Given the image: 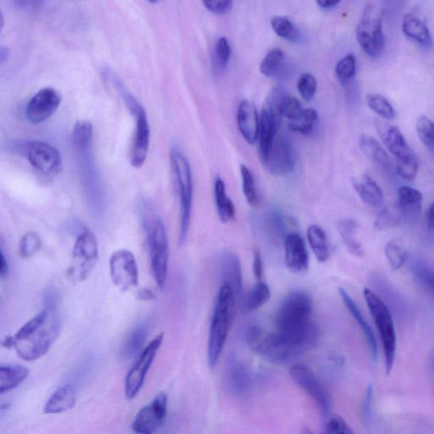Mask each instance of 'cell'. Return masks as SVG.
Here are the masks:
<instances>
[{
  "label": "cell",
  "mask_w": 434,
  "mask_h": 434,
  "mask_svg": "<svg viewBox=\"0 0 434 434\" xmlns=\"http://www.w3.org/2000/svg\"><path fill=\"white\" fill-rule=\"evenodd\" d=\"M361 150L366 155V157L373 161L378 167L383 169L391 170L393 167L391 158L374 138L368 135H361L359 138Z\"/></svg>",
  "instance_id": "f1b7e54d"
},
{
  "label": "cell",
  "mask_w": 434,
  "mask_h": 434,
  "mask_svg": "<svg viewBox=\"0 0 434 434\" xmlns=\"http://www.w3.org/2000/svg\"><path fill=\"white\" fill-rule=\"evenodd\" d=\"M149 1L151 2V3L155 4V3L157 2L158 0H149Z\"/></svg>",
  "instance_id": "003e7915"
},
{
  "label": "cell",
  "mask_w": 434,
  "mask_h": 434,
  "mask_svg": "<svg viewBox=\"0 0 434 434\" xmlns=\"http://www.w3.org/2000/svg\"><path fill=\"white\" fill-rule=\"evenodd\" d=\"M148 332H149V324L147 321H142L130 333L120 350V355L124 359H132L140 354L147 339Z\"/></svg>",
  "instance_id": "4dcf8cb0"
},
{
  "label": "cell",
  "mask_w": 434,
  "mask_h": 434,
  "mask_svg": "<svg viewBox=\"0 0 434 434\" xmlns=\"http://www.w3.org/2000/svg\"><path fill=\"white\" fill-rule=\"evenodd\" d=\"M215 48H216L215 53L218 65L221 67L227 66L231 56V48L228 40L226 38H219Z\"/></svg>",
  "instance_id": "f5cc1de1"
},
{
  "label": "cell",
  "mask_w": 434,
  "mask_h": 434,
  "mask_svg": "<svg viewBox=\"0 0 434 434\" xmlns=\"http://www.w3.org/2000/svg\"><path fill=\"white\" fill-rule=\"evenodd\" d=\"M368 104L370 109L381 118L387 120L395 118V109L386 98L378 93H370L368 96Z\"/></svg>",
  "instance_id": "f6af8a7d"
},
{
  "label": "cell",
  "mask_w": 434,
  "mask_h": 434,
  "mask_svg": "<svg viewBox=\"0 0 434 434\" xmlns=\"http://www.w3.org/2000/svg\"><path fill=\"white\" fill-rule=\"evenodd\" d=\"M219 268L222 284L230 286L237 301H243V277L239 257L230 250H225L219 257Z\"/></svg>",
  "instance_id": "ffe728a7"
},
{
  "label": "cell",
  "mask_w": 434,
  "mask_h": 434,
  "mask_svg": "<svg viewBox=\"0 0 434 434\" xmlns=\"http://www.w3.org/2000/svg\"><path fill=\"white\" fill-rule=\"evenodd\" d=\"M373 388L370 386L366 391L363 405L361 407L362 422H364L366 426L371 422V418L373 417L371 410H373Z\"/></svg>",
  "instance_id": "11a10c76"
},
{
  "label": "cell",
  "mask_w": 434,
  "mask_h": 434,
  "mask_svg": "<svg viewBox=\"0 0 434 434\" xmlns=\"http://www.w3.org/2000/svg\"><path fill=\"white\" fill-rule=\"evenodd\" d=\"M418 135L423 144L434 153V123L426 115L419 116L415 124Z\"/></svg>",
  "instance_id": "bcb514c9"
},
{
  "label": "cell",
  "mask_w": 434,
  "mask_h": 434,
  "mask_svg": "<svg viewBox=\"0 0 434 434\" xmlns=\"http://www.w3.org/2000/svg\"><path fill=\"white\" fill-rule=\"evenodd\" d=\"M236 297L229 285L222 284L215 305L208 341V362L216 368L234 321Z\"/></svg>",
  "instance_id": "3957f363"
},
{
  "label": "cell",
  "mask_w": 434,
  "mask_h": 434,
  "mask_svg": "<svg viewBox=\"0 0 434 434\" xmlns=\"http://www.w3.org/2000/svg\"><path fill=\"white\" fill-rule=\"evenodd\" d=\"M384 252H386L389 265L393 270H399L404 265L407 257H408L405 246L396 240L389 241Z\"/></svg>",
  "instance_id": "7bdbcfd3"
},
{
  "label": "cell",
  "mask_w": 434,
  "mask_h": 434,
  "mask_svg": "<svg viewBox=\"0 0 434 434\" xmlns=\"http://www.w3.org/2000/svg\"><path fill=\"white\" fill-rule=\"evenodd\" d=\"M358 223L352 219H343L338 223V231L344 246L353 256L361 257L364 256V250L356 238Z\"/></svg>",
  "instance_id": "1f68e13d"
},
{
  "label": "cell",
  "mask_w": 434,
  "mask_h": 434,
  "mask_svg": "<svg viewBox=\"0 0 434 434\" xmlns=\"http://www.w3.org/2000/svg\"><path fill=\"white\" fill-rule=\"evenodd\" d=\"M77 403V389L66 384L53 392L44 406V413L59 414L73 408Z\"/></svg>",
  "instance_id": "d4e9b609"
},
{
  "label": "cell",
  "mask_w": 434,
  "mask_h": 434,
  "mask_svg": "<svg viewBox=\"0 0 434 434\" xmlns=\"http://www.w3.org/2000/svg\"><path fill=\"white\" fill-rule=\"evenodd\" d=\"M325 432L334 434H350L353 431L346 420L339 415H330L324 424Z\"/></svg>",
  "instance_id": "816d5d0a"
},
{
  "label": "cell",
  "mask_w": 434,
  "mask_h": 434,
  "mask_svg": "<svg viewBox=\"0 0 434 434\" xmlns=\"http://www.w3.org/2000/svg\"><path fill=\"white\" fill-rule=\"evenodd\" d=\"M398 200L402 217L409 221H415L422 212L423 195L418 190L402 186L398 190Z\"/></svg>",
  "instance_id": "cb8c5ba5"
},
{
  "label": "cell",
  "mask_w": 434,
  "mask_h": 434,
  "mask_svg": "<svg viewBox=\"0 0 434 434\" xmlns=\"http://www.w3.org/2000/svg\"><path fill=\"white\" fill-rule=\"evenodd\" d=\"M9 272V265L6 261V257H4V254L3 250H1V267H0V274L1 277H6L8 275Z\"/></svg>",
  "instance_id": "6125c7cd"
},
{
  "label": "cell",
  "mask_w": 434,
  "mask_h": 434,
  "mask_svg": "<svg viewBox=\"0 0 434 434\" xmlns=\"http://www.w3.org/2000/svg\"><path fill=\"white\" fill-rule=\"evenodd\" d=\"M240 173L242 185H243L242 187H243V193L246 201L250 207H257L259 205V196L253 173L245 165H240Z\"/></svg>",
  "instance_id": "60d3db41"
},
{
  "label": "cell",
  "mask_w": 434,
  "mask_h": 434,
  "mask_svg": "<svg viewBox=\"0 0 434 434\" xmlns=\"http://www.w3.org/2000/svg\"><path fill=\"white\" fill-rule=\"evenodd\" d=\"M253 272L257 279L262 281L264 265L262 254L259 252V249H254L253 252Z\"/></svg>",
  "instance_id": "9f6ffc18"
},
{
  "label": "cell",
  "mask_w": 434,
  "mask_h": 434,
  "mask_svg": "<svg viewBox=\"0 0 434 434\" xmlns=\"http://www.w3.org/2000/svg\"><path fill=\"white\" fill-rule=\"evenodd\" d=\"M8 56V49L2 47L1 51H0V61H1V63H4V61L7 59Z\"/></svg>",
  "instance_id": "03108f58"
},
{
  "label": "cell",
  "mask_w": 434,
  "mask_h": 434,
  "mask_svg": "<svg viewBox=\"0 0 434 434\" xmlns=\"http://www.w3.org/2000/svg\"><path fill=\"white\" fill-rule=\"evenodd\" d=\"M98 261V245L96 237L91 231H84L76 240L68 277L75 281L86 280L95 269Z\"/></svg>",
  "instance_id": "ba28073f"
},
{
  "label": "cell",
  "mask_w": 434,
  "mask_h": 434,
  "mask_svg": "<svg viewBox=\"0 0 434 434\" xmlns=\"http://www.w3.org/2000/svg\"><path fill=\"white\" fill-rule=\"evenodd\" d=\"M295 151L292 142L285 135H279L272 144L263 164L276 176H287L295 167Z\"/></svg>",
  "instance_id": "9a60e30c"
},
{
  "label": "cell",
  "mask_w": 434,
  "mask_h": 434,
  "mask_svg": "<svg viewBox=\"0 0 434 434\" xmlns=\"http://www.w3.org/2000/svg\"><path fill=\"white\" fill-rule=\"evenodd\" d=\"M313 302L305 291L294 290L281 302L275 320V333L298 357L314 347L319 329L312 321Z\"/></svg>",
  "instance_id": "6da1fadb"
},
{
  "label": "cell",
  "mask_w": 434,
  "mask_h": 434,
  "mask_svg": "<svg viewBox=\"0 0 434 434\" xmlns=\"http://www.w3.org/2000/svg\"><path fill=\"white\" fill-rule=\"evenodd\" d=\"M61 101L62 96L56 89L43 88L31 98L26 106V118L33 124L43 123L56 113Z\"/></svg>",
  "instance_id": "e0dca14e"
},
{
  "label": "cell",
  "mask_w": 434,
  "mask_h": 434,
  "mask_svg": "<svg viewBox=\"0 0 434 434\" xmlns=\"http://www.w3.org/2000/svg\"><path fill=\"white\" fill-rule=\"evenodd\" d=\"M307 239L315 257L321 263L326 262L330 257V249L324 228L313 224L308 227Z\"/></svg>",
  "instance_id": "836d02e7"
},
{
  "label": "cell",
  "mask_w": 434,
  "mask_h": 434,
  "mask_svg": "<svg viewBox=\"0 0 434 434\" xmlns=\"http://www.w3.org/2000/svg\"><path fill=\"white\" fill-rule=\"evenodd\" d=\"M363 294L371 315L375 321L376 328L381 338L384 358H386V373L389 374L395 363L397 348L396 332L391 311L373 291L366 288Z\"/></svg>",
  "instance_id": "5b68a950"
},
{
  "label": "cell",
  "mask_w": 434,
  "mask_h": 434,
  "mask_svg": "<svg viewBox=\"0 0 434 434\" xmlns=\"http://www.w3.org/2000/svg\"><path fill=\"white\" fill-rule=\"evenodd\" d=\"M271 291L269 286L263 281H259L249 291L247 296L243 299V306L245 311H254L258 310L269 301Z\"/></svg>",
  "instance_id": "74e56055"
},
{
  "label": "cell",
  "mask_w": 434,
  "mask_h": 434,
  "mask_svg": "<svg viewBox=\"0 0 434 434\" xmlns=\"http://www.w3.org/2000/svg\"><path fill=\"white\" fill-rule=\"evenodd\" d=\"M266 235L272 241L285 238V222L283 215L277 210H270L264 215L261 221Z\"/></svg>",
  "instance_id": "8d00e7d4"
},
{
  "label": "cell",
  "mask_w": 434,
  "mask_h": 434,
  "mask_svg": "<svg viewBox=\"0 0 434 434\" xmlns=\"http://www.w3.org/2000/svg\"><path fill=\"white\" fill-rule=\"evenodd\" d=\"M163 339L164 334H160L159 336L152 340L145 350L140 353L136 363L128 371L126 382H125V395L128 401L133 400L144 386L148 371L153 364Z\"/></svg>",
  "instance_id": "8fae6325"
},
{
  "label": "cell",
  "mask_w": 434,
  "mask_h": 434,
  "mask_svg": "<svg viewBox=\"0 0 434 434\" xmlns=\"http://www.w3.org/2000/svg\"><path fill=\"white\" fill-rule=\"evenodd\" d=\"M237 123L245 141L249 145L256 144L259 138L261 118H259L256 106L252 102L243 100L240 103L237 111Z\"/></svg>",
  "instance_id": "44dd1931"
},
{
  "label": "cell",
  "mask_w": 434,
  "mask_h": 434,
  "mask_svg": "<svg viewBox=\"0 0 434 434\" xmlns=\"http://www.w3.org/2000/svg\"><path fill=\"white\" fill-rule=\"evenodd\" d=\"M297 88L304 100H311L316 95L317 88V82L314 76L310 73L302 74L298 80Z\"/></svg>",
  "instance_id": "f907efd6"
},
{
  "label": "cell",
  "mask_w": 434,
  "mask_h": 434,
  "mask_svg": "<svg viewBox=\"0 0 434 434\" xmlns=\"http://www.w3.org/2000/svg\"><path fill=\"white\" fill-rule=\"evenodd\" d=\"M120 96L134 118H135V133L131 151V164L133 167L140 168L144 165L149 152L150 129L146 111L131 93L125 87L123 82L115 85Z\"/></svg>",
  "instance_id": "8992f818"
},
{
  "label": "cell",
  "mask_w": 434,
  "mask_h": 434,
  "mask_svg": "<svg viewBox=\"0 0 434 434\" xmlns=\"http://www.w3.org/2000/svg\"><path fill=\"white\" fill-rule=\"evenodd\" d=\"M402 214L399 207H386L378 214L374 227L378 231L391 229L400 224Z\"/></svg>",
  "instance_id": "ee69618b"
},
{
  "label": "cell",
  "mask_w": 434,
  "mask_h": 434,
  "mask_svg": "<svg viewBox=\"0 0 434 434\" xmlns=\"http://www.w3.org/2000/svg\"><path fill=\"white\" fill-rule=\"evenodd\" d=\"M339 293L344 305H346V308L348 309V311H350L351 316L354 317L357 324L359 325L360 328L361 329L366 342H368L371 357H373V361H377L378 357V344L377 341H376L373 330H371L368 322L366 321L364 316L362 315L360 309L358 308L356 302L354 301V299L351 298V295L347 293L346 289L339 288Z\"/></svg>",
  "instance_id": "603a6c76"
},
{
  "label": "cell",
  "mask_w": 434,
  "mask_h": 434,
  "mask_svg": "<svg viewBox=\"0 0 434 434\" xmlns=\"http://www.w3.org/2000/svg\"><path fill=\"white\" fill-rule=\"evenodd\" d=\"M403 0H383V2L387 4L388 6L395 8L400 6V4Z\"/></svg>",
  "instance_id": "e7e4bbea"
},
{
  "label": "cell",
  "mask_w": 434,
  "mask_h": 434,
  "mask_svg": "<svg viewBox=\"0 0 434 434\" xmlns=\"http://www.w3.org/2000/svg\"><path fill=\"white\" fill-rule=\"evenodd\" d=\"M214 195L220 221L224 224L234 221L236 216L235 205L227 195L225 182L221 177H217L215 181Z\"/></svg>",
  "instance_id": "4316f807"
},
{
  "label": "cell",
  "mask_w": 434,
  "mask_h": 434,
  "mask_svg": "<svg viewBox=\"0 0 434 434\" xmlns=\"http://www.w3.org/2000/svg\"><path fill=\"white\" fill-rule=\"evenodd\" d=\"M418 169L419 160L415 153L410 155L408 158L397 160V174L405 180L413 181L418 175Z\"/></svg>",
  "instance_id": "681fc988"
},
{
  "label": "cell",
  "mask_w": 434,
  "mask_h": 434,
  "mask_svg": "<svg viewBox=\"0 0 434 434\" xmlns=\"http://www.w3.org/2000/svg\"><path fill=\"white\" fill-rule=\"evenodd\" d=\"M58 299H59V296H58V294L56 292L55 289H48L46 294V296H44L46 306L49 307L56 308Z\"/></svg>",
  "instance_id": "680465c9"
},
{
  "label": "cell",
  "mask_w": 434,
  "mask_h": 434,
  "mask_svg": "<svg viewBox=\"0 0 434 434\" xmlns=\"http://www.w3.org/2000/svg\"><path fill=\"white\" fill-rule=\"evenodd\" d=\"M384 143H386L388 151L395 156L397 160L408 158L410 155L414 153L407 144L401 130L397 127L388 128L386 138H384Z\"/></svg>",
  "instance_id": "e575fe53"
},
{
  "label": "cell",
  "mask_w": 434,
  "mask_h": 434,
  "mask_svg": "<svg viewBox=\"0 0 434 434\" xmlns=\"http://www.w3.org/2000/svg\"><path fill=\"white\" fill-rule=\"evenodd\" d=\"M29 370L24 366L6 364L0 366V393L10 392L24 383Z\"/></svg>",
  "instance_id": "f546056e"
},
{
  "label": "cell",
  "mask_w": 434,
  "mask_h": 434,
  "mask_svg": "<svg viewBox=\"0 0 434 434\" xmlns=\"http://www.w3.org/2000/svg\"><path fill=\"white\" fill-rule=\"evenodd\" d=\"M42 247V242L39 236L34 232H26L22 237L19 244L20 257L29 259L37 254Z\"/></svg>",
  "instance_id": "c3c4849f"
},
{
  "label": "cell",
  "mask_w": 434,
  "mask_h": 434,
  "mask_svg": "<svg viewBox=\"0 0 434 434\" xmlns=\"http://www.w3.org/2000/svg\"><path fill=\"white\" fill-rule=\"evenodd\" d=\"M271 25L275 33L286 41L297 43L301 38V33L289 18L276 16L272 17Z\"/></svg>",
  "instance_id": "f35d334b"
},
{
  "label": "cell",
  "mask_w": 434,
  "mask_h": 434,
  "mask_svg": "<svg viewBox=\"0 0 434 434\" xmlns=\"http://www.w3.org/2000/svg\"><path fill=\"white\" fill-rule=\"evenodd\" d=\"M246 340L252 350L268 361L287 365L298 356L275 332H267L259 326H252L246 333Z\"/></svg>",
  "instance_id": "52a82bcc"
},
{
  "label": "cell",
  "mask_w": 434,
  "mask_h": 434,
  "mask_svg": "<svg viewBox=\"0 0 434 434\" xmlns=\"http://www.w3.org/2000/svg\"><path fill=\"white\" fill-rule=\"evenodd\" d=\"M46 1V0H16L18 6L25 10H35L42 6Z\"/></svg>",
  "instance_id": "6f0895ef"
},
{
  "label": "cell",
  "mask_w": 434,
  "mask_h": 434,
  "mask_svg": "<svg viewBox=\"0 0 434 434\" xmlns=\"http://www.w3.org/2000/svg\"><path fill=\"white\" fill-rule=\"evenodd\" d=\"M353 187L360 198L371 207H379L383 202L381 187L368 175H362L353 180Z\"/></svg>",
  "instance_id": "484cf974"
},
{
  "label": "cell",
  "mask_w": 434,
  "mask_h": 434,
  "mask_svg": "<svg viewBox=\"0 0 434 434\" xmlns=\"http://www.w3.org/2000/svg\"><path fill=\"white\" fill-rule=\"evenodd\" d=\"M147 236L152 272L159 289H162L167 277L169 243L167 230L160 219H155L147 228Z\"/></svg>",
  "instance_id": "9c48e42d"
},
{
  "label": "cell",
  "mask_w": 434,
  "mask_h": 434,
  "mask_svg": "<svg viewBox=\"0 0 434 434\" xmlns=\"http://www.w3.org/2000/svg\"><path fill=\"white\" fill-rule=\"evenodd\" d=\"M167 413V396L161 392L155 397L151 404L138 411L132 424L137 433L150 434L155 432L165 422Z\"/></svg>",
  "instance_id": "2e32d148"
},
{
  "label": "cell",
  "mask_w": 434,
  "mask_h": 434,
  "mask_svg": "<svg viewBox=\"0 0 434 434\" xmlns=\"http://www.w3.org/2000/svg\"><path fill=\"white\" fill-rule=\"evenodd\" d=\"M202 1L210 11L218 15L229 12L232 6V0H202Z\"/></svg>",
  "instance_id": "db71d44e"
},
{
  "label": "cell",
  "mask_w": 434,
  "mask_h": 434,
  "mask_svg": "<svg viewBox=\"0 0 434 434\" xmlns=\"http://www.w3.org/2000/svg\"><path fill=\"white\" fill-rule=\"evenodd\" d=\"M93 138V124L86 120H78L71 132V142L76 149L81 153L88 151L92 147Z\"/></svg>",
  "instance_id": "d590c367"
},
{
  "label": "cell",
  "mask_w": 434,
  "mask_h": 434,
  "mask_svg": "<svg viewBox=\"0 0 434 434\" xmlns=\"http://www.w3.org/2000/svg\"><path fill=\"white\" fill-rule=\"evenodd\" d=\"M252 371L234 356L228 359L227 366V383L230 391L235 396L246 395L252 388Z\"/></svg>",
  "instance_id": "7402d4cb"
},
{
  "label": "cell",
  "mask_w": 434,
  "mask_h": 434,
  "mask_svg": "<svg viewBox=\"0 0 434 434\" xmlns=\"http://www.w3.org/2000/svg\"><path fill=\"white\" fill-rule=\"evenodd\" d=\"M411 270L419 284L434 296V268L426 263L417 262L413 264Z\"/></svg>",
  "instance_id": "b9f144b4"
},
{
  "label": "cell",
  "mask_w": 434,
  "mask_h": 434,
  "mask_svg": "<svg viewBox=\"0 0 434 434\" xmlns=\"http://www.w3.org/2000/svg\"><path fill=\"white\" fill-rule=\"evenodd\" d=\"M336 77L342 84H348L354 78L356 73V60L355 56L348 55L338 62Z\"/></svg>",
  "instance_id": "7dc6e473"
},
{
  "label": "cell",
  "mask_w": 434,
  "mask_h": 434,
  "mask_svg": "<svg viewBox=\"0 0 434 434\" xmlns=\"http://www.w3.org/2000/svg\"><path fill=\"white\" fill-rule=\"evenodd\" d=\"M285 53L280 48L272 49L259 66V71L267 78H280L286 74Z\"/></svg>",
  "instance_id": "d6a6232c"
},
{
  "label": "cell",
  "mask_w": 434,
  "mask_h": 434,
  "mask_svg": "<svg viewBox=\"0 0 434 434\" xmlns=\"http://www.w3.org/2000/svg\"><path fill=\"white\" fill-rule=\"evenodd\" d=\"M403 33L424 48H430L433 44L430 31L426 24L415 16H406L402 24Z\"/></svg>",
  "instance_id": "83f0119b"
},
{
  "label": "cell",
  "mask_w": 434,
  "mask_h": 434,
  "mask_svg": "<svg viewBox=\"0 0 434 434\" xmlns=\"http://www.w3.org/2000/svg\"><path fill=\"white\" fill-rule=\"evenodd\" d=\"M170 159L180 198L179 243L182 245L185 244L190 227L194 195L193 176L189 160L180 151L172 149L170 153Z\"/></svg>",
  "instance_id": "277c9868"
},
{
  "label": "cell",
  "mask_w": 434,
  "mask_h": 434,
  "mask_svg": "<svg viewBox=\"0 0 434 434\" xmlns=\"http://www.w3.org/2000/svg\"><path fill=\"white\" fill-rule=\"evenodd\" d=\"M428 225L429 229L434 230V202L432 203L428 212Z\"/></svg>",
  "instance_id": "be15d7a7"
},
{
  "label": "cell",
  "mask_w": 434,
  "mask_h": 434,
  "mask_svg": "<svg viewBox=\"0 0 434 434\" xmlns=\"http://www.w3.org/2000/svg\"><path fill=\"white\" fill-rule=\"evenodd\" d=\"M358 43L364 52L371 58L381 56L386 47L382 16L373 7L366 9L363 17L357 26Z\"/></svg>",
  "instance_id": "30bf717a"
},
{
  "label": "cell",
  "mask_w": 434,
  "mask_h": 434,
  "mask_svg": "<svg viewBox=\"0 0 434 434\" xmlns=\"http://www.w3.org/2000/svg\"><path fill=\"white\" fill-rule=\"evenodd\" d=\"M26 157L32 167L46 176H56L62 168V157L56 148L46 142L34 140L26 145Z\"/></svg>",
  "instance_id": "5bb4252c"
},
{
  "label": "cell",
  "mask_w": 434,
  "mask_h": 434,
  "mask_svg": "<svg viewBox=\"0 0 434 434\" xmlns=\"http://www.w3.org/2000/svg\"><path fill=\"white\" fill-rule=\"evenodd\" d=\"M111 280L120 290L126 292L138 284V269L135 257L128 249L116 250L110 259Z\"/></svg>",
  "instance_id": "4fadbf2b"
},
{
  "label": "cell",
  "mask_w": 434,
  "mask_h": 434,
  "mask_svg": "<svg viewBox=\"0 0 434 434\" xmlns=\"http://www.w3.org/2000/svg\"><path fill=\"white\" fill-rule=\"evenodd\" d=\"M138 298L143 301H151L155 298V294L151 289L145 288L138 291Z\"/></svg>",
  "instance_id": "91938a15"
},
{
  "label": "cell",
  "mask_w": 434,
  "mask_h": 434,
  "mask_svg": "<svg viewBox=\"0 0 434 434\" xmlns=\"http://www.w3.org/2000/svg\"><path fill=\"white\" fill-rule=\"evenodd\" d=\"M281 116L269 105H264L259 133V155L261 160H265L275 138L279 134Z\"/></svg>",
  "instance_id": "ac0fdd59"
},
{
  "label": "cell",
  "mask_w": 434,
  "mask_h": 434,
  "mask_svg": "<svg viewBox=\"0 0 434 434\" xmlns=\"http://www.w3.org/2000/svg\"><path fill=\"white\" fill-rule=\"evenodd\" d=\"M317 120H319V114L316 110L303 109L296 118L289 120L288 127L290 131L306 135L312 131Z\"/></svg>",
  "instance_id": "ab89813d"
},
{
  "label": "cell",
  "mask_w": 434,
  "mask_h": 434,
  "mask_svg": "<svg viewBox=\"0 0 434 434\" xmlns=\"http://www.w3.org/2000/svg\"><path fill=\"white\" fill-rule=\"evenodd\" d=\"M286 266L295 274H302L309 268V254L305 241L298 232H289L284 239Z\"/></svg>",
  "instance_id": "d6986e66"
},
{
  "label": "cell",
  "mask_w": 434,
  "mask_h": 434,
  "mask_svg": "<svg viewBox=\"0 0 434 434\" xmlns=\"http://www.w3.org/2000/svg\"><path fill=\"white\" fill-rule=\"evenodd\" d=\"M61 326L56 308L46 306L15 335L4 339L2 344L8 348H14L22 360H38L47 354L59 337Z\"/></svg>",
  "instance_id": "7a4b0ae2"
},
{
  "label": "cell",
  "mask_w": 434,
  "mask_h": 434,
  "mask_svg": "<svg viewBox=\"0 0 434 434\" xmlns=\"http://www.w3.org/2000/svg\"><path fill=\"white\" fill-rule=\"evenodd\" d=\"M289 375L295 383L315 401L321 413L329 415L331 410L330 397L314 371L305 364L298 363L290 368Z\"/></svg>",
  "instance_id": "7c38bea8"
},
{
  "label": "cell",
  "mask_w": 434,
  "mask_h": 434,
  "mask_svg": "<svg viewBox=\"0 0 434 434\" xmlns=\"http://www.w3.org/2000/svg\"><path fill=\"white\" fill-rule=\"evenodd\" d=\"M317 4L321 8L329 9L336 6L340 0H316Z\"/></svg>",
  "instance_id": "94428289"
}]
</instances>
